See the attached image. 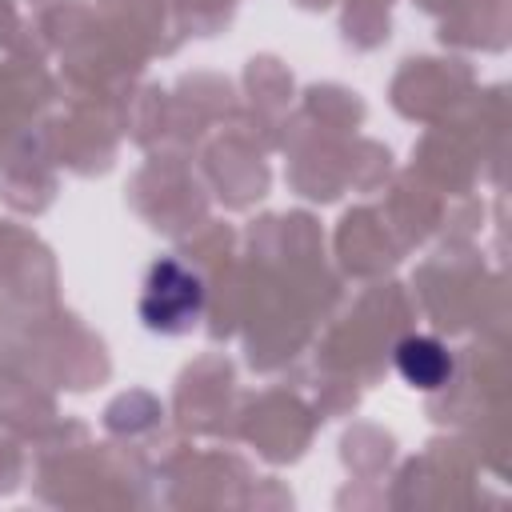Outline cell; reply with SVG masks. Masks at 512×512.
I'll list each match as a JSON object with an SVG mask.
<instances>
[{
    "mask_svg": "<svg viewBox=\"0 0 512 512\" xmlns=\"http://www.w3.org/2000/svg\"><path fill=\"white\" fill-rule=\"evenodd\" d=\"M140 312L152 328L160 332H180L196 320L200 312V280L192 272H184L176 260H164L152 268L148 284H144V300Z\"/></svg>",
    "mask_w": 512,
    "mask_h": 512,
    "instance_id": "cell-1",
    "label": "cell"
},
{
    "mask_svg": "<svg viewBox=\"0 0 512 512\" xmlns=\"http://www.w3.org/2000/svg\"><path fill=\"white\" fill-rule=\"evenodd\" d=\"M396 368L416 388H440L448 380V372H452V360L440 348V340H432V336H408L396 348Z\"/></svg>",
    "mask_w": 512,
    "mask_h": 512,
    "instance_id": "cell-2",
    "label": "cell"
}]
</instances>
